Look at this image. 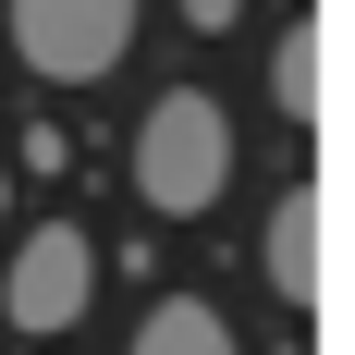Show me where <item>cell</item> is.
<instances>
[{"label": "cell", "mask_w": 355, "mask_h": 355, "mask_svg": "<svg viewBox=\"0 0 355 355\" xmlns=\"http://www.w3.org/2000/svg\"><path fill=\"white\" fill-rule=\"evenodd\" d=\"M98 306V245L73 233V220H37L25 245L0 257V319L25 331V343H49V331H73Z\"/></svg>", "instance_id": "3"}, {"label": "cell", "mask_w": 355, "mask_h": 355, "mask_svg": "<svg viewBox=\"0 0 355 355\" xmlns=\"http://www.w3.org/2000/svg\"><path fill=\"white\" fill-rule=\"evenodd\" d=\"M270 294H294V306H319V257H331V220H319V184H294L282 209H270Z\"/></svg>", "instance_id": "4"}, {"label": "cell", "mask_w": 355, "mask_h": 355, "mask_svg": "<svg viewBox=\"0 0 355 355\" xmlns=\"http://www.w3.org/2000/svg\"><path fill=\"white\" fill-rule=\"evenodd\" d=\"M319 62H331L319 25H282V37H270V110H282V123H319Z\"/></svg>", "instance_id": "6"}, {"label": "cell", "mask_w": 355, "mask_h": 355, "mask_svg": "<svg viewBox=\"0 0 355 355\" xmlns=\"http://www.w3.org/2000/svg\"><path fill=\"white\" fill-rule=\"evenodd\" d=\"M123 355H245V343H233V319H220L209 294H159V306L135 319V343H123Z\"/></svg>", "instance_id": "5"}, {"label": "cell", "mask_w": 355, "mask_h": 355, "mask_svg": "<svg viewBox=\"0 0 355 355\" xmlns=\"http://www.w3.org/2000/svg\"><path fill=\"white\" fill-rule=\"evenodd\" d=\"M233 196V110L209 86H159L135 123V209L147 220H209Z\"/></svg>", "instance_id": "1"}, {"label": "cell", "mask_w": 355, "mask_h": 355, "mask_svg": "<svg viewBox=\"0 0 355 355\" xmlns=\"http://www.w3.org/2000/svg\"><path fill=\"white\" fill-rule=\"evenodd\" d=\"M172 12H184L196 37H233V25H245V0H172Z\"/></svg>", "instance_id": "7"}, {"label": "cell", "mask_w": 355, "mask_h": 355, "mask_svg": "<svg viewBox=\"0 0 355 355\" xmlns=\"http://www.w3.org/2000/svg\"><path fill=\"white\" fill-rule=\"evenodd\" d=\"M12 12V62L37 86H98L135 49V0H0Z\"/></svg>", "instance_id": "2"}]
</instances>
